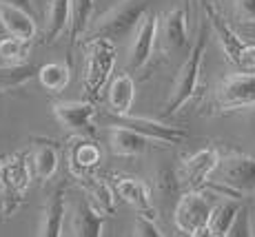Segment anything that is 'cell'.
I'll return each instance as SVG.
<instances>
[{
    "label": "cell",
    "instance_id": "obj_1",
    "mask_svg": "<svg viewBox=\"0 0 255 237\" xmlns=\"http://www.w3.org/2000/svg\"><path fill=\"white\" fill-rule=\"evenodd\" d=\"M153 0H118L107 13H102L89 29V40H120L138 29L140 20L151 11Z\"/></svg>",
    "mask_w": 255,
    "mask_h": 237
},
{
    "label": "cell",
    "instance_id": "obj_2",
    "mask_svg": "<svg viewBox=\"0 0 255 237\" xmlns=\"http://www.w3.org/2000/svg\"><path fill=\"white\" fill-rule=\"evenodd\" d=\"M207 42H209V27H207V22H202L200 24L198 38H195V42L189 49V56H186L178 76H175L169 102L164 105V111H162L164 118L175 116L195 96L198 85H200V69H202V58H204V51H207Z\"/></svg>",
    "mask_w": 255,
    "mask_h": 237
},
{
    "label": "cell",
    "instance_id": "obj_3",
    "mask_svg": "<svg viewBox=\"0 0 255 237\" xmlns=\"http://www.w3.org/2000/svg\"><path fill=\"white\" fill-rule=\"evenodd\" d=\"M29 182H31V169L27 153H13L0 162V213L11 215L20 206Z\"/></svg>",
    "mask_w": 255,
    "mask_h": 237
},
{
    "label": "cell",
    "instance_id": "obj_4",
    "mask_svg": "<svg viewBox=\"0 0 255 237\" xmlns=\"http://www.w3.org/2000/svg\"><path fill=\"white\" fill-rule=\"evenodd\" d=\"M118 49L111 40H89L87 42V67H85V91L89 102L100 96L114 73Z\"/></svg>",
    "mask_w": 255,
    "mask_h": 237
},
{
    "label": "cell",
    "instance_id": "obj_5",
    "mask_svg": "<svg viewBox=\"0 0 255 237\" xmlns=\"http://www.w3.org/2000/svg\"><path fill=\"white\" fill-rule=\"evenodd\" d=\"M213 173L218 175V189L231 191L233 197L255 191V157L253 155H244V153L229 155L218 162Z\"/></svg>",
    "mask_w": 255,
    "mask_h": 237
},
{
    "label": "cell",
    "instance_id": "obj_6",
    "mask_svg": "<svg viewBox=\"0 0 255 237\" xmlns=\"http://www.w3.org/2000/svg\"><path fill=\"white\" fill-rule=\"evenodd\" d=\"M211 209H213V204H211L209 195L200 193V191H186L178 200V204H175L173 222L180 233L204 237L207 235V222Z\"/></svg>",
    "mask_w": 255,
    "mask_h": 237
},
{
    "label": "cell",
    "instance_id": "obj_7",
    "mask_svg": "<svg viewBox=\"0 0 255 237\" xmlns=\"http://www.w3.org/2000/svg\"><path fill=\"white\" fill-rule=\"evenodd\" d=\"M215 100L222 111H240L255 107V73H235L220 82Z\"/></svg>",
    "mask_w": 255,
    "mask_h": 237
},
{
    "label": "cell",
    "instance_id": "obj_8",
    "mask_svg": "<svg viewBox=\"0 0 255 237\" xmlns=\"http://www.w3.org/2000/svg\"><path fill=\"white\" fill-rule=\"evenodd\" d=\"M218 162H220V153L213 146L195 151L193 155H186L182 164H180V171L175 173L180 186L186 191H200L207 184V177L213 175Z\"/></svg>",
    "mask_w": 255,
    "mask_h": 237
},
{
    "label": "cell",
    "instance_id": "obj_9",
    "mask_svg": "<svg viewBox=\"0 0 255 237\" xmlns=\"http://www.w3.org/2000/svg\"><path fill=\"white\" fill-rule=\"evenodd\" d=\"M111 126H122V129H129L138 135L146 137V140L153 142H164V144H178L186 137V133L178 126H169L164 122L158 120H149V118H133V116H116L114 124Z\"/></svg>",
    "mask_w": 255,
    "mask_h": 237
},
{
    "label": "cell",
    "instance_id": "obj_10",
    "mask_svg": "<svg viewBox=\"0 0 255 237\" xmlns=\"http://www.w3.org/2000/svg\"><path fill=\"white\" fill-rule=\"evenodd\" d=\"M158 13L149 11L144 18L140 20L135 36L131 40L129 47V58H127V67L129 69H142L146 67V62L153 56V47H155V38H158Z\"/></svg>",
    "mask_w": 255,
    "mask_h": 237
},
{
    "label": "cell",
    "instance_id": "obj_11",
    "mask_svg": "<svg viewBox=\"0 0 255 237\" xmlns=\"http://www.w3.org/2000/svg\"><path fill=\"white\" fill-rule=\"evenodd\" d=\"M53 116L60 122V126L78 133L80 137L93 135V116H96V107L93 102H58L53 105Z\"/></svg>",
    "mask_w": 255,
    "mask_h": 237
},
{
    "label": "cell",
    "instance_id": "obj_12",
    "mask_svg": "<svg viewBox=\"0 0 255 237\" xmlns=\"http://www.w3.org/2000/svg\"><path fill=\"white\" fill-rule=\"evenodd\" d=\"M202 7H204V13H207L209 24L213 27L215 36H218L220 47H222V51H224V56H227V60L231 62L233 67H238L240 53H242V49H244V44H247V40H242V38L238 36V31H235L231 24L224 22V18L220 16L218 9H215L211 2L202 0Z\"/></svg>",
    "mask_w": 255,
    "mask_h": 237
},
{
    "label": "cell",
    "instance_id": "obj_13",
    "mask_svg": "<svg viewBox=\"0 0 255 237\" xmlns=\"http://www.w3.org/2000/svg\"><path fill=\"white\" fill-rule=\"evenodd\" d=\"M65 215H67V200H65V184L56 186L49 193L42 206V217H40V229L38 237H62L65 229Z\"/></svg>",
    "mask_w": 255,
    "mask_h": 237
},
{
    "label": "cell",
    "instance_id": "obj_14",
    "mask_svg": "<svg viewBox=\"0 0 255 237\" xmlns=\"http://www.w3.org/2000/svg\"><path fill=\"white\" fill-rule=\"evenodd\" d=\"M105 215L87 197H78L71 211V235L73 237H102Z\"/></svg>",
    "mask_w": 255,
    "mask_h": 237
},
{
    "label": "cell",
    "instance_id": "obj_15",
    "mask_svg": "<svg viewBox=\"0 0 255 237\" xmlns=\"http://www.w3.org/2000/svg\"><path fill=\"white\" fill-rule=\"evenodd\" d=\"M116 193L122 202H127L129 206H133L144 220L155 222V206L151 200V191L144 182L133 180V177H122L116 182Z\"/></svg>",
    "mask_w": 255,
    "mask_h": 237
},
{
    "label": "cell",
    "instance_id": "obj_16",
    "mask_svg": "<svg viewBox=\"0 0 255 237\" xmlns=\"http://www.w3.org/2000/svg\"><path fill=\"white\" fill-rule=\"evenodd\" d=\"M0 24L9 33V38H18L22 42H31L38 33V24L31 13L2 2H0Z\"/></svg>",
    "mask_w": 255,
    "mask_h": 237
},
{
    "label": "cell",
    "instance_id": "obj_17",
    "mask_svg": "<svg viewBox=\"0 0 255 237\" xmlns=\"http://www.w3.org/2000/svg\"><path fill=\"white\" fill-rule=\"evenodd\" d=\"M162 42L166 51H182L189 44V33H186V9L175 7L162 18Z\"/></svg>",
    "mask_w": 255,
    "mask_h": 237
},
{
    "label": "cell",
    "instance_id": "obj_18",
    "mask_svg": "<svg viewBox=\"0 0 255 237\" xmlns=\"http://www.w3.org/2000/svg\"><path fill=\"white\" fill-rule=\"evenodd\" d=\"M242 211V202L238 197H224L218 204H213L207 222V235L213 237H227V233L231 231L235 217Z\"/></svg>",
    "mask_w": 255,
    "mask_h": 237
},
{
    "label": "cell",
    "instance_id": "obj_19",
    "mask_svg": "<svg viewBox=\"0 0 255 237\" xmlns=\"http://www.w3.org/2000/svg\"><path fill=\"white\" fill-rule=\"evenodd\" d=\"M100 160H102V153L93 142L85 140V137H80V135L71 142V146H69V171L76 177L91 173L98 164H100Z\"/></svg>",
    "mask_w": 255,
    "mask_h": 237
},
{
    "label": "cell",
    "instance_id": "obj_20",
    "mask_svg": "<svg viewBox=\"0 0 255 237\" xmlns=\"http://www.w3.org/2000/svg\"><path fill=\"white\" fill-rule=\"evenodd\" d=\"M58 166H60L58 146L49 140H38L36 146H33V155H31L33 175L40 182H49L58 173Z\"/></svg>",
    "mask_w": 255,
    "mask_h": 237
},
{
    "label": "cell",
    "instance_id": "obj_21",
    "mask_svg": "<svg viewBox=\"0 0 255 237\" xmlns=\"http://www.w3.org/2000/svg\"><path fill=\"white\" fill-rule=\"evenodd\" d=\"M109 146L116 155L122 157H140L149 149V140L138 135V133L122 129V126H111L109 129Z\"/></svg>",
    "mask_w": 255,
    "mask_h": 237
},
{
    "label": "cell",
    "instance_id": "obj_22",
    "mask_svg": "<svg viewBox=\"0 0 255 237\" xmlns=\"http://www.w3.org/2000/svg\"><path fill=\"white\" fill-rule=\"evenodd\" d=\"M135 98V82L129 73H118L109 85V105L116 116H131Z\"/></svg>",
    "mask_w": 255,
    "mask_h": 237
},
{
    "label": "cell",
    "instance_id": "obj_23",
    "mask_svg": "<svg viewBox=\"0 0 255 237\" xmlns=\"http://www.w3.org/2000/svg\"><path fill=\"white\" fill-rule=\"evenodd\" d=\"M71 24V0H49L47 22H45V42H56L67 27Z\"/></svg>",
    "mask_w": 255,
    "mask_h": 237
},
{
    "label": "cell",
    "instance_id": "obj_24",
    "mask_svg": "<svg viewBox=\"0 0 255 237\" xmlns=\"http://www.w3.org/2000/svg\"><path fill=\"white\" fill-rule=\"evenodd\" d=\"M76 180L80 182V186L87 191V195L91 197L89 202L96 206L98 211H100L102 215L114 213V211H116V195H114V191L109 189V184H107V182H102L100 177L91 175V173L76 177Z\"/></svg>",
    "mask_w": 255,
    "mask_h": 237
},
{
    "label": "cell",
    "instance_id": "obj_25",
    "mask_svg": "<svg viewBox=\"0 0 255 237\" xmlns=\"http://www.w3.org/2000/svg\"><path fill=\"white\" fill-rule=\"evenodd\" d=\"M38 80L47 89L49 93H60L65 91V87L69 85L71 71L65 62H47V65L38 67Z\"/></svg>",
    "mask_w": 255,
    "mask_h": 237
},
{
    "label": "cell",
    "instance_id": "obj_26",
    "mask_svg": "<svg viewBox=\"0 0 255 237\" xmlns=\"http://www.w3.org/2000/svg\"><path fill=\"white\" fill-rule=\"evenodd\" d=\"M38 73V67L33 65H16V67H4L0 69V89L9 91V89H18L24 82H29Z\"/></svg>",
    "mask_w": 255,
    "mask_h": 237
},
{
    "label": "cell",
    "instance_id": "obj_27",
    "mask_svg": "<svg viewBox=\"0 0 255 237\" xmlns=\"http://www.w3.org/2000/svg\"><path fill=\"white\" fill-rule=\"evenodd\" d=\"M93 13V0H71V38H80L87 31Z\"/></svg>",
    "mask_w": 255,
    "mask_h": 237
},
{
    "label": "cell",
    "instance_id": "obj_28",
    "mask_svg": "<svg viewBox=\"0 0 255 237\" xmlns=\"http://www.w3.org/2000/svg\"><path fill=\"white\" fill-rule=\"evenodd\" d=\"M27 53H29V42H22L18 38H2L0 40V60H4L9 67L24 65Z\"/></svg>",
    "mask_w": 255,
    "mask_h": 237
},
{
    "label": "cell",
    "instance_id": "obj_29",
    "mask_svg": "<svg viewBox=\"0 0 255 237\" xmlns=\"http://www.w3.org/2000/svg\"><path fill=\"white\" fill-rule=\"evenodd\" d=\"M155 186H158V191L164 197H169L171 193L175 195L180 191V182H178L175 171L169 169V166H160L158 173H155Z\"/></svg>",
    "mask_w": 255,
    "mask_h": 237
},
{
    "label": "cell",
    "instance_id": "obj_30",
    "mask_svg": "<svg viewBox=\"0 0 255 237\" xmlns=\"http://www.w3.org/2000/svg\"><path fill=\"white\" fill-rule=\"evenodd\" d=\"M227 237H253V222H251V215H249V209L242 206L240 215L235 217L231 231L227 233Z\"/></svg>",
    "mask_w": 255,
    "mask_h": 237
},
{
    "label": "cell",
    "instance_id": "obj_31",
    "mask_svg": "<svg viewBox=\"0 0 255 237\" xmlns=\"http://www.w3.org/2000/svg\"><path fill=\"white\" fill-rule=\"evenodd\" d=\"M242 73H255V42H247L240 53V60H238V67Z\"/></svg>",
    "mask_w": 255,
    "mask_h": 237
},
{
    "label": "cell",
    "instance_id": "obj_32",
    "mask_svg": "<svg viewBox=\"0 0 255 237\" xmlns=\"http://www.w3.org/2000/svg\"><path fill=\"white\" fill-rule=\"evenodd\" d=\"M133 237H164V235L160 233V229L155 226V222L138 217V220L133 222Z\"/></svg>",
    "mask_w": 255,
    "mask_h": 237
},
{
    "label": "cell",
    "instance_id": "obj_33",
    "mask_svg": "<svg viewBox=\"0 0 255 237\" xmlns=\"http://www.w3.org/2000/svg\"><path fill=\"white\" fill-rule=\"evenodd\" d=\"M235 16L240 22L255 20V0H235Z\"/></svg>",
    "mask_w": 255,
    "mask_h": 237
},
{
    "label": "cell",
    "instance_id": "obj_34",
    "mask_svg": "<svg viewBox=\"0 0 255 237\" xmlns=\"http://www.w3.org/2000/svg\"><path fill=\"white\" fill-rule=\"evenodd\" d=\"M235 31H238V36L242 38V40L255 42V20H251V22H240L238 27H235Z\"/></svg>",
    "mask_w": 255,
    "mask_h": 237
},
{
    "label": "cell",
    "instance_id": "obj_35",
    "mask_svg": "<svg viewBox=\"0 0 255 237\" xmlns=\"http://www.w3.org/2000/svg\"><path fill=\"white\" fill-rule=\"evenodd\" d=\"M2 4H11V7L24 9L27 13H31V0H0Z\"/></svg>",
    "mask_w": 255,
    "mask_h": 237
},
{
    "label": "cell",
    "instance_id": "obj_36",
    "mask_svg": "<svg viewBox=\"0 0 255 237\" xmlns=\"http://www.w3.org/2000/svg\"><path fill=\"white\" fill-rule=\"evenodd\" d=\"M251 129H253V133H255V111H253V116H251Z\"/></svg>",
    "mask_w": 255,
    "mask_h": 237
},
{
    "label": "cell",
    "instance_id": "obj_37",
    "mask_svg": "<svg viewBox=\"0 0 255 237\" xmlns=\"http://www.w3.org/2000/svg\"><path fill=\"white\" fill-rule=\"evenodd\" d=\"M178 237H193V235H186V233H180Z\"/></svg>",
    "mask_w": 255,
    "mask_h": 237
},
{
    "label": "cell",
    "instance_id": "obj_38",
    "mask_svg": "<svg viewBox=\"0 0 255 237\" xmlns=\"http://www.w3.org/2000/svg\"><path fill=\"white\" fill-rule=\"evenodd\" d=\"M204 237H213V235H204Z\"/></svg>",
    "mask_w": 255,
    "mask_h": 237
}]
</instances>
